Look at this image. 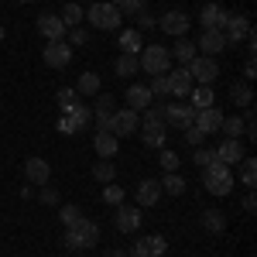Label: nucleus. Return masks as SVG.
<instances>
[{
  "label": "nucleus",
  "mask_w": 257,
  "mask_h": 257,
  "mask_svg": "<svg viewBox=\"0 0 257 257\" xmlns=\"http://www.w3.org/2000/svg\"><path fill=\"white\" fill-rule=\"evenodd\" d=\"M158 185H161V196H182L185 192V178L178 175V172H165V178H161Z\"/></svg>",
  "instance_id": "27"
},
{
  "label": "nucleus",
  "mask_w": 257,
  "mask_h": 257,
  "mask_svg": "<svg viewBox=\"0 0 257 257\" xmlns=\"http://www.w3.org/2000/svg\"><path fill=\"white\" fill-rule=\"evenodd\" d=\"M168 52H172V59H178V65H189V62L199 55L196 41H189V38H175V45H172Z\"/></svg>",
  "instance_id": "23"
},
{
  "label": "nucleus",
  "mask_w": 257,
  "mask_h": 257,
  "mask_svg": "<svg viewBox=\"0 0 257 257\" xmlns=\"http://www.w3.org/2000/svg\"><path fill=\"white\" fill-rule=\"evenodd\" d=\"M65 117L72 120V123H76L79 131H86V127L93 123V106H86V103H76V106H72V110H69Z\"/></svg>",
  "instance_id": "30"
},
{
  "label": "nucleus",
  "mask_w": 257,
  "mask_h": 257,
  "mask_svg": "<svg viewBox=\"0 0 257 257\" xmlns=\"http://www.w3.org/2000/svg\"><path fill=\"white\" fill-rule=\"evenodd\" d=\"M93 178H96V182H103V185H110V182L117 178V165H113L110 158H99L96 165H93Z\"/></svg>",
  "instance_id": "31"
},
{
  "label": "nucleus",
  "mask_w": 257,
  "mask_h": 257,
  "mask_svg": "<svg viewBox=\"0 0 257 257\" xmlns=\"http://www.w3.org/2000/svg\"><path fill=\"white\" fill-rule=\"evenodd\" d=\"M189 14L185 11H165L158 18V28L165 31V35H172V38H185V31H189Z\"/></svg>",
  "instance_id": "10"
},
{
  "label": "nucleus",
  "mask_w": 257,
  "mask_h": 257,
  "mask_svg": "<svg viewBox=\"0 0 257 257\" xmlns=\"http://www.w3.org/2000/svg\"><path fill=\"white\" fill-rule=\"evenodd\" d=\"M138 65L141 72H148V76H165L168 72V65H172V52L165 48V45H144L138 52Z\"/></svg>",
  "instance_id": "3"
},
{
  "label": "nucleus",
  "mask_w": 257,
  "mask_h": 257,
  "mask_svg": "<svg viewBox=\"0 0 257 257\" xmlns=\"http://www.w3.org/2000/svg\"><path fill=\"white\" fill-rule=\"evenodd\" d=\"M82 21H89V28H96V31H117L123 14H120L113 4H106V0H93L82 11Z\"/></svg>",
  "instance_id": "2"
},
{
  "label": "nucleus",
  "mask_w": 257,
  "mask_h": 257,
  "mask_svg": "<svg viewBox=\"0 0 257 257\" xmlns=\"http://www.w3.org/2000/svg\"><path fill=\"white\" fill-rule=\"evenodd\" d=\"M0 41H4V24H0Z\"/></svg>",
  "instance_id": "54"
},
{
  "label": "nucleus",
  "mask_w": 257,
  "mask_h": 257,
  "mask_svg": "<svg viewBox=\"0 0 257 257\" xmlns=\"http://www.w3.org/2000/svg\"><path fill=\"white\" fill-rule=\"evenodd\" d=\"M141 113H144V127H155V123L165 127V103H151V106L141 110Z\"/></svg>",
  "instance_id": "38"
},
{
  "label": "nucleus",
  "mask_w": 257,
  "mask_h": 257,
  "mask_svg": "<svg viewBox=\"0 0 257 257\" xmlns=\"http://www.w3.org/2000/svg\"><path fill=\"white\" fill-rule=\"evenodd\" d=\"M0 4H4V0H0Z\"/></svg>",
  "instance_id": "56"
},
{
  "label": "nucleus",
  "mask_w": 257,
  "mask_h": 257,
  "mask_svg": "<svg viewBox=\"0 0 257 257\" xmlns=\"http://www.w3.org/2000/svg\"><path fill=\"white\" fill-rule=\"evenodd\" d=\"M219 134H223V138H230V141H240V134H243V117H223Z\"/></svg>",
  "instance_id": "36"
},
{
  "label": "nucleus",
  "mask_w": 257,
  "mask_h": 257,
  "mask_svg": "<svg viewBox=\"0 0 257 257\" xmlns=\"http://www.w3.org/2000/svg\"><path fill=\"white\" fill-rule=\"evenodd\" d=\"M103 202H106V206H120V202H123V189H120V185H106V189H103Z\"/></svg>",
  "instance_id": "44"
},
{
  "label": "nucleus",
  "mask_w": 257,
  "mask_h": 257,
  "mask_svg": "<svg viewBox=\"0 0 257 257\" xmlns=\"http://www.w3.org/2000/svg\"><path fill=\"white\" fill-rule=\"evenodd\" d=\"M189 99H192V106H196V110H206V106H216V93H213V86H192V93H189Z\"/></svg>",
  "instance_id": "26"
},
{
  "label": "nucleus",
  "mask_w": 257,
  "mask_h": 257,
  "mask_svg": "<svg viewBox=\"0 0 257 257\" xmlns=\"http://www.w3.org/2000/svg\"><path fill=\"white\" fill-rule=\"evenodd\" d=\"M192 161H196L199 168L213 165V161H216V148H192Z\"/></svg>",
  "instance_id": "41"
},
{
  "label": "nucleus",
  "mask_w": 257,
  "mask_h": 257,
  "mask_svg": "<svg viewBox=\"0 0 257 257\" xmlns=\"http://www.w3.org/2000/svg\"><path fill=\"white\" fill-rule=\"evenodd\" d=\"M151 103H155V96H151V89H148L144 82H134V86H127V110L141 113V110H148Z\"/></svg>",
  "instance_id": "18"
},
{
  "label": "nucleus",
  "mask_w": 257,
  "mask_h": 257,
  "mask_svg": "<svg viewBox=\"0 0 257 257\" xmlns=\"http://www.w3.org/2000/svg\"><path fill=\"white\" fill-rule=\"evenodd\" d=\"M134 199H138L141 209H144V206H158V199H161V185L155 182V178H141L138 189H134Z\"/></svg>",
  "instance_id": "19"
},
{
  "label": "nucleus",
  "mask_w": 257,
  "mask_h": 257,
  "mask_svg": "<svg viewBox=\"0 0 257 257\" xmlns=\"http://www.w3.org/2000/svg\"><path fill=\"white\" fill-rule=\"evenodd\" d=\"M89 4H93V0H89Z\"/></svg>",
  "instance_id": "57"
},
{
  "label": "nucleus",
  "mask_w": 257,
  "mask_h": 257,
  "mask_svg": "<svg viewBox=\"0 0 257 257\" xmlns=\"http://www.w3.org/2000/svg\"><path fill=\"white\" fill-rule=\"evenodd\" d=\"M93 148H96L99 158H117V151H120V138H113L110 131H96V138H93Z\"/></svg>",
  "instance_id": "21"
},
{
  "label": "nucleus",
  "mask_w": 257,
  "mask_h": 257,
  "mask_svg": "<svg viewBox=\"0 0 257 257\" xmlns=\"http://www.w3.org/2000/svg\"><path fill=\"white\" fill-rule=\"evenodd\" d=\"M41 59H45L48 69H65L72 62V45L69 41H48L45 52H41Z\"/></svg>",
  "instance_id": "9"
},
{
  "label": "nucleus",
  "mask_w": 257,
  "mask_h": 257,
  "mask_svg": "<svg viewBox=\"0 0 257 257\" xmlns=\"http://www.w3.org/2000/svg\"><path fill=\"white\" fill-rule=\"evenodd\" d=\"M86 41H89V28H82V24L69 28V45H86Z\"/></svg>",
  "instance_id": "46"
},
{
  "label": "nucleus",
  "mask_w": 257,
  "mask_h": 257,
  "mask_svg": "<svg viewBox=\"0 0 257 257\" xmlns=\"http://www.w3.org/2000/svg\"><path fill=\"white\" fill-rule=\"evenodd\" d=\"M185 141H189V148H202L206 144V134L199 127H185Z\"/></svg>",
  "instance_id": "47"
},
{
  "label": "nucleus",
  "mask_w": 257,
  "mask_h": 257,
  "mask_svg": "<svg viewBox=\"0 0 257 257\" xmlns=\"http://www.w3.org/2000/svg\"><path fill=\"white\" fill-rule=\"evenodd\" d=\"M18 4H35V0H18Z\"/></svg>",
  "instance_id": "55"
},
{
  "label": "nucleus",
  "mask_w": 257,
  "mask_h": 257,
  "mask_svg": "<svg viewBox=\"0 0 257 257\" xmlns=\"http://www.w3.org/2000/svg\"><path fill=\"white\" fill-rule=\"evenodd\" d=\"M38 199L45 202V206H59V189H55V185H41Z\"/></svg>",
  "instance_id": "45"
},
{
  "label": "nucleus",
  "mask_w": 257,
  "mask_h": 257,
  "mask_svg": "<svg viewBox=\"0 0 257 257\" xmlns=\"http://www.w3.org/2000/svg\"><path fill=\"white\" fill-rule=\"evenodd\" d=\"M79 216H82V209H79V206H72V202H69V206H62V209H59V219L65 223V226H72V223H76Z\"/></svg>",
  "instance_id": "43"
},
{
  "label": "nucleus",
  "mask_w": 257,
  "mask_h": 257,
  "mask_svg": "<svg viewBox=\"0 0 257 257\" xmlns=\"http://www.w3.org/2000/svg\"><path fill=\"white\" fill-rule=\"evenodd\" d=\"M202 230L206 233H223L226 230V213L223 209H206L202 213Z\"/></svg>",
  "instance_id": "25"
},
{
  "label": "nucleus",
  "mask_w": 257,
  "mask_h": 257,
  "mask_svg": "<svg viewBox=\"0 0 257 257\" xmlns=\"http://www.w3.org/2000/svg\"><path fill=\"white\" fill-rule=\"evenodd\" d=\"M192 76H189V69L185 65H178L175 72H168V89H172V96L175 99H189V93H192Z\"/></svg>",
  "instance_id": "16"
},
{
  "label": "nucleus",
  "mask_w": 257,
  "mask_h": 257,
  "mask_svg": "<svg viewBox=\"0 0 257 257\" xmlns=\"http://www.w3.org/2000/svg\"><path fill=\"white\" fill-rule=\"evenodd\" d=\"M202 185H206V192L209 196H230V189H233V168H226V165H206L202 168Z\"/></svg>",
  "instance_id": "4"
},
{
  "label": "nucleus",
  "mask_w": 257,
  "mask_h": 257,
  "mask_svg": "<svg viewBox=\"0 0 257 257\" xmlns=\"http://www.w3.org/2000/svg\"><path fill=\"white\" fill-rule=\"evenodd\" d=\"M165 250H168V240L161 237V233H148V237H141L138 243H134L131 254H138V257H161Z\"/></svg>",
  "instance_id": "15"
},
{
  "label": "nucleus",
  "mask_w": 257,
  "mask_h": 257,
  "mask_svg": "<svg viewBox=\"0 0 257 257\" xmlns=\"http://www.w3.org/2000/svg\"><path fill=\"white\" fill-rule=\"evenodd\" d=\"M24 178L31 182V185H48V178H52V165L45 158H28L24 161Z\"/></svg>",
  "instance_id": "17"
},
{
  "label": "nucleus",
  "mask_w": 257,
  "mask_h": 257,
  "mask_svg": "<svg viewBox=\"0 0 257 257\" xmlns=\"http://www.w3.org/2000/svg\"><path fill=\"white\" fill-rule=\"evenodd\" d=\"M55 103L62 106V113H69V110H72L76 103H82V96L76 93V89H72V86H62L59 93H55Z\"/></svg>",
  "instance_id": "34"
},
{
  "label": "nucleus",
  "mask_w": 257,
  "mask_h": 257,
  "mask_svg": "<svg viewBox=\"0 0 257 257\" xmlns=\"http://www.w3.org/2000/svg\"><path fill=\"white\" fill-rule=\"evenodd\" d=\"M65 24H62V18L59 14H41L38 18V35L45 41H65Z\"/></svg>",
  "instance_id": "14"
},
{
  "label": "nucleus",
  "mask_w": 257,
  "mask_h": 257,
  "mask_svg": "<svg viewBox=\"0 0 257 257\" xmlns=\"http://www.w3.org/2000/svg\"><path fill=\"white\" fill-rule=\"evenodd\" d=\"M103 257H131V254H127V250H120V247H110Z\"/></svg>",
  "instance_id": "53"
},
{
  "label": "nucleus",
  "mask_w": 257,
  "mask_h": 257,
  "mask_svg": "<svg viewBox=\"0 0 257 257\" xmlns=\"http://www.w3.org/2000/svg\"><path fill=\"white\" fill-rule=\"evenodd\" d=\"M120 48H123V55H138L141 48H144V38H141L138 28H127V31H120Z\"/></svg>",
  "instance_id": "24"
},
{
  "label": "nucleus",
  "mask_w": 257,
  "mask_h": 257,
  "mask_svg": "<svg viewBox=\"0 0 257 257\" xmlns=\"http://www.w3.org/2000/svg\"><path fill=\"white\" fill-rule=\"evenodd\" d=\"M141 127V117L134 113V110H113V117H110V134L113 138H131V134H138Z\"/></svg>",
  "instance_id": "8"
},
{
  "label": "nucleus",
  "mask_w": 257,
  "mask_h": 257,
  "mask_svg": "<svg viewBox=\"0 0 257 257\" xmlns=\"http://www.w3.org/2000/svg\"><path fill=\"white\" fill-rule=\"evenodd\" d=\"M141 141H144L148 148H165V141H168V127H161V123L144 127V131H141Z\"/></svg>",
  "instance_id": "28"
},
{
  "label": "nucleus",
  "mask_w": 257,
  "mask_h": 257,
  "mask_svg": "<svg viewBox=\"0 0 257 257\" xmlns=\"http://www.w3.org/2000/svg\"><path fill=\"white\" fill-rule=\"evenodd\" d=\"M243 155H247V151H243V144H240V141H230V138L216 148V161H219V165H226V168L240 165V158H243Z\"/></svg>",
  "instance_id": "20"
},
{
  "label": "nucleus",
  "mask_w": 257,
  "mask_h": 257,
  "mask_svg": "<svg viewBox=\"0 0 257 257\" xmlns=\"http://www.w3.org/2000/svg\"><path fill=\"white\" fill-rule=\"evenodd\" d=\"M76 93H79V96H96L99 93V76L96 72H82L79 82H76Z\"/></svg>",
  "instance_id": "32"
},
{
  "label": "nucleus",
  "mask_w": 257,
  "mask_h": 257,
  "mask_svg": "<svg viewBox=\"0 0 257 257\" xmlns=\"http://www.w3.org/2000/svg\"><path fill=\"white\" fill-rule=\"evenodd\" d=\"M185 69H189V76H192L196 86H213V82L219 79V62L213 59V55H196Z\"/></svg>",
  "instance_id": "5"
},
{
  "label": "nucleus",
  "mask_w": 257,
  "mask_h": 257,
  "mask_svg": "<svg viewBox=\"0 0 257 257\" xmlns=\"http://www.w3.org/2000/svg\"><path fill=\"white\" fill-rule=\"evenodd\" d=\"M226 14H230V11H223L219 4H206V7L199 11V21H202V31H206V28H219V31H223V21H226Z\"/></svg>",
  "instance_id": "22"
},
{
  "label": "nucleus",
  "mask_w": 257,
  "mask_h": 257,
  "mask_svg": "<svg viewBox=\"0 0 257 257\" xmlns=\"http://www.w3.org/2000/svg\"><path fill=\"white\" fill-rule=\"evenodd\" d=\"M257 79V65H254V55H247L243 62V82H254Z\"/></svg>",
  "instance_id": "51"
},
{
  "label": "nucleus",
  "mask_w": 257,
  "mask_h": 257,
  "mask_svg": "<svg viewBox=\"0 0 257 257\" xmlns=\"http://www.w3.org/2000/svg\"><path fill=\"white\" fill-rule=\"evenodd\" d=\"M223 117H226V113H223L219 106H206V110H196V123H192V127H199V131L209 138V134H219Z\"/></svg>",
  "instance_id": "12"
},
{
  "label": "nucleus",
  "mask_w": 257,
  "mask_h": 257,
  "mask_svg": "<svg viewBox=\"0 0 257 257\" xmlns=\"http://www.w3.org/2000/svg\"><path fill=\"white\" fill-rule=\"evenodd\" d=\"M257 209V199H254V192H247L243 196V213H254Z\"/></svg>",
  "instance_id": "52"
},
{
  "label": "nucleus",
  "mask_w": 257,
  "mask_h": 257,
  "mask_svg": "<svg viewBox=\"0 0 257 257\" xmlns=\"http://www.w3.org/2000/svg\"><path fill=\"white\" fill-rule=\"evenodd\" d=\"M113 72H117V76H123V79H127V76H138V72H141L138 55H120V59L113 62Z\"/></svg>",
  "instance_id": "33"
},
{
  "label": "nucleus",
  "mask_w": 257,
  "mask_h": 257,
  "mask_svg": "<svg viewBox=\"0 0 257 257\" xmlns=\"http://www.w3.org/2000/svg\"><path fill=\"white\" fill-rule=\"evenodd\" d=\"M62 240H65V250H89V247L99 243V223L79 216L72 226H65V237Z\"/></svg>",
  "instance_id": "1"
},
{
  "label": "nucleus",
  "mask_w": 257,
  "mask_h": 257,
  "mask_svg": "<svg viewBox=\"0 0 257 257\" xmlns=\"http://www.w3.org/2000/svg\"><path fill=\"white\" fill-rule=\"evenodd\" d=\"M141 219H144L141 206H123V202L117 206V230H120V233H138Z\"/></svg>",
  "instance_id": "13"
},
{
  "label": "nucleus",
  "mask_w": 257,
  "mask_h": 257,
  "mask_svg": "<svg viewBox=\"0 0 257 257\" xmlns=\"http://www.w3.org/2000/svg\"><path fill=\"white\" fill-rule=\"evenodd\" d=\"M223 48H226V38H223V31H219V28H206V31L199 35V41H196V52H199V55H213V59H216Z\"/></svg>",
  "instance_id": "11"
},
{
  "label": "nucleus",
  "mask_w": 257,
  "mask_h": 257,
  "mask_svg": "<svg viewBox=\"0 0 257 257\" xmlns=\"http://www.w3.org/2000/svg\"><path fill=\"white\" fill-rule=\"evenodd\" d=\"M247 35H250V18H247V14H226V21H223L226 48H230V45H240V41H247Z\"/></svg>",
  "instance_id": "7"
},
{
  "label": "nucleus",
  "mask_w": 257,
  "mask_h": 257,
  "mask_svg": "<svg viewBox=\"0 0 257 257\" xmlns=\"http://www.w3.org/2000/svg\"><path fill=\"white\" fill-rule=\"evenodd\" d=\"M148 89H151V96L168 99L172 96V89H168V72H165V76H151V86H148Z\"/></svg>",
  "instance_id": "39"
},
{
  "label": "nucleus",
  "mask_w": 257,
  "mask_h": 257,
  "mask_svg": "<svg viewBox=\"0 0 257 257\" xmlns=\"http://www.w3.org/2000/svg\"><path fill=\"white\" fill-rule=\"evenodd\" d=\"M158 28V18H151L148 11H141L138 14V31H155Z\"/></svg>",
  "instance_id": "48"
},
{
  "label": "nucleus",
  "mask_w": 257,
  "mask_h": 257,
  "mask_svg": "<svg viewBox=\"0 0 257 257\" xmlns=\"http://www.w3.org/2000/svg\"><path fill=\"white\" fill-rule=\"evenodd\" d=\"M230 99H233L237 106H254V89H250V82H233V86H230Z\"/></svg>",
  "instance_id": "29"
},
{
  "label": "nucleus",
  "mask_w": 257,
  "mask_h": 257,
  "mask_svg": "<svg viewBox=\"0 0 257 257\" xmlns=\"http://www.w3.org/2000/svg\"><path fill=\"white\" fill-rule=\"evenodd\" d=\"M240 182H243L247 189H254V182H257V161L250 158V155L240 158Z\"/></svg>",
  "instance_id": "35"
},
{
  "label": "nucleus",
  "mask_w": 257,
  "mask_h": 257,
  "mask_svg": "<svg viewBox=\"0 0 257 257\" xmlns=\"http://www.w3.org/2000/svg\"><path fill=\"white\" fill-rule=\"evenodd\" d=\"M93 110H117V99L110 96V93H96V106Z\"/></svg>",
  "instance_id": "50"
},
{
  "label": "nucleus",
  "mask_w": 257,
  "mask_h": 257,
  "mask_svg": "<svg viewBox=\"0 0 257 257\" xmlns=\"http://www.w3.org/2000/svg\"><path fill=\"white\" fill-rule=\"evenodd\" d=\"M59 18H62V24H65V28H76V24H82V7L69 0V4L62 7V14H59Z\"/></svg>",
  "instance_id": "37"
},
{
  "label": "nucleus",
  "mask_w": 257,
  "mask_h": 257,
  "mask_svg": "<svg viewBox=\"0 0 257 257\" xmlns=\"http://www.w3.org/2000/svg\"><path fill=\"white\" fill-rule=\"evenodd\" d=\"M113 7L120 14H141V11H148V0H113Z\"/></svg>",
  "instance_id": "40"
},
{
  "label": "nucleus",
  "mask_w": 257,
  "mask_h": 257,
  "mask_svg": "<svg viewBox=\"0 0 257 257\" xmlns=\"http://www.w3.org/2000/svg\"><path fill=\"white\" fill-rule=\"evenodd\" d=\"M196 123V106L192 103H165V127L185 131Z\"/></svg>",
  "instance_id": "6"
},
{
  "label": "nucleus",
  "mask_w": 257,
  "mask_h": 257,
  "mask_svg": "<svg viewBox=\"0 0 257 257\" xmlns=\"http://www.w3.org/2000/svg\"><path fill=\"white\" fill-rule=\"evenodd\" d=\"M161 155H158V161H161V168L165 172H178V165H182V158H178L175 151H168V148H158Z\"/></svg>",
  "instance_id": "42"
},
{
  "label": "nucleus",
  "mask_w": 257,
  "mask_h": 257,
  "mask_svg": "<svg viewBox=\"0 0 257 257\" xmlns=\"http://www.w3.org/2000/svg\"><path fill=\"white\" fill-rule=\"evenodd\" d=\"M59 134H65V138H76V134H82L79 127H76V123H72V120L65 117V113H62V120H59Z\"/></svg>",
  "instance_id": "49"
}]
</instances>
